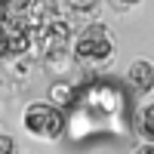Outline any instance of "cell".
I'll use <instances>...</instances> for the list:
<instances>
[{
    "label": "cell",
    "mask_w": 154,
    "mask_h": 154,
    "mask_svg": "<svg viewBox=\"0 0 154 154\" xmlns=\"http://www.w3.org/2000/svg\"><path fill=\"white\" fill-rule=\"evenodd\" d=\"M114 53V40L105 25H86V28L74 37V59L77 62H105Z\"/></svg>",
    "instance_id": "7a4b0ae2"
},
{
    "label": "cell",
    "mask_w": 154,
    "mask_h": 154,
    "mask_svg": "<svg viewBox=\"0 0 154 154\" xmlns=\"http://www.w3.org/2000/svg\"><path fill=\"white\" fill-rule=\"evenodd\" d=\"M120 3H123V6H136L139 0H120Z\"/></svg>",
    "instance_id": "ba28073f"
},
{
    "label": "cell",
    "mask_w": 154,
    "mask_h": 154,
    "mask_svg": "<svg viewBox=\"0 0 154 154\" xmlns=\"http://www.w3.org/2000/svg\"><path fill=\"white\" fill-rule=\"evenodd\" d=\"M68 3H71V9H77V12H89V9L99 6V0H68Z\"/></svg>",
    "instance_id": "8992f818"
},
{
    "label": "cell",
    "mask_w": 154,
    "mask_h": 154,
    "mask_svg": "<svg viewBox=\"0 0 154 154\" xmlns=\"http://www.w3.org/2000/svg\"><path fill=\"white\" fill-rule=\"evenodd\" d=\"M130 80L136 89H142V93H148V89H154V62L148 59H139L130 65Z\"/></svg>",
    "instance_id": "3957f363"
},
{
    "label": "cell",
    "mask_w": 154,
    "mask_h": 154,
    "mask_svg": "<svg viewBox=\"0 0 154 154\" xmlns=\"http://www.w3.org/2000/svg\"><path fill=\"white\" fill-rule=\"evenodd\" d=\"M49 102H56V105H74V86L59 80L49 86Z\"/></svg>",
    "instance_id": "5b68a950"
},
{
    "label": "cell",
    "mask_w": 154,
    "mask_h": 154,
    "mask_svg": "<svg viewBox=\"0 0 154 154\" xmlns=\"http://www.w3.org/2000/svg\"><path fill=\"white\" fill-rule=\"evenodd\" d=\"M136 130H139V136L154 139V102H148L136 111Z\"/></svg>",
    "instance_id": "277c9868"
},
{
    "label": "cell",
    "mask_w": 154,
    "mask_h": 154,
    "mask_svg": "<svg viewBox=\"0 0 154 154\" xmlns=\"http://www.w3.org/2000/svg\"><path fill=\"white\" fill-rule=\"evenodd\" d=\"M9 151H16V142L9 136H0V154H9Z\"/></svg>",
    "instance_id": "52a82bcc"
},
{
    "label": "cell",
    "mask_w": 154,
    "mask_h": 154,
    "mask_svg": "<svg viewBox=\"0 0 154 154\" xmlns=\"http://www.w3.org/2000/svg\"><path fill=\"white\" fill-rule=\"evenodd\" d=\"M25 130H28L34 139H59L62 130H65V117H62V111L56 108V102H31L28 108H25Z\"/></svg>",
    "instance_id": "6da1fadb"
}]
</instances>
